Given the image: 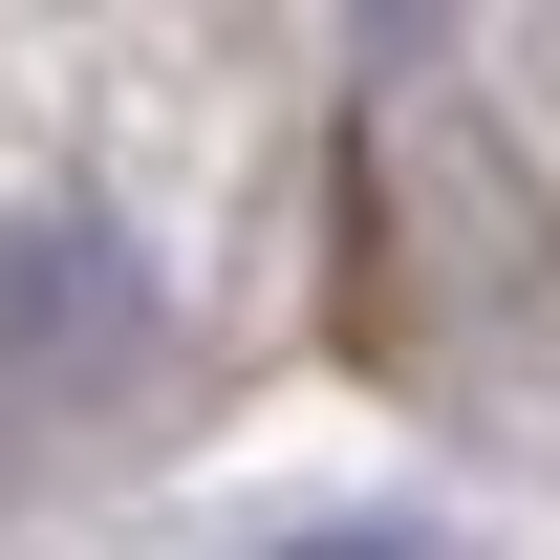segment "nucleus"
Instances as JSON below:
<instances>
[{
    "label": "nucleus",
    "instance_id": "nucleus-2",
    "mask_svg": "<svg viewBox=\"0 0 560 560\" xmlns=\"http://www.w3.org/2000/svg\"><path fill=\"white\" fill-rule=\"evenodd\" d=\"M280 560H475L453 517H346V539H280Z\"/></svg>",
    "mask_w": 560,
    "mask_h": 560
},
{
    "label": "nucleus",
    "instance_id": "nucleus-1",
    "mask_svg": "<svg viewBox=\"0 0 560 560\" xmlns=\"http://www.w3.org/2000/svg\"><path fill=\"white\" fill-rule=\"evenodd\" d=\"M151 302H130V237L108 215H22L0 237V388H44V366H130Z\"/></svg>",
    "mask_w": 560,
    "mask_h": 560
}]
</instances>
